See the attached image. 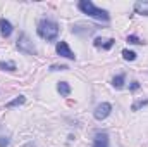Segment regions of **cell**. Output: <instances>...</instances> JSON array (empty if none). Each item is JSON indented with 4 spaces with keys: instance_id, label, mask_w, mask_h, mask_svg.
Returning <instances> with one entry per match:
<instances>
[{
    "instance_id": "cell-8",
    "label": "cell",
    "mask_w": 148,
    "mask_h": 147,
    "mask_svg": "<svg viewBox=\"0 0 148 147\" xmlns=\"http://www.w3.org/2000/svg\"><path fill=\"white\" fill-rule=\"evenodd\" d=\"M114 43H115V40L114 38H109V40H102V38H95V42H93V45L95 47H102V49H105V50H109L114 47Z\"/></svg>"
},
{
    "instance_id": "cell-10",
    "label": "cell",
    "mask_w": 148,
    "mask_h": 147,
    "mask_svg": "<svg viewBox=\"0 0 148 147\" xmlns=\"http://www.w3.org/2000/svg\"><path fill=\"white\" fill-rule=\"evenodd\" d=\"M57 92H59L62 97H67V95L71 94V85H69L67 81H59V85H57Z\"/></svg>"
},
{
    "instance_id": "cell-5",
    "label": "cell",
    "mask_w": 148,
    "mask_h": 147,
    "mask_svg": "<svg viewBox=\"0 0 148 147\" xmlns=\"http://www.w3.org/2000/svg\"><path fill=\"white\" fill-rule=\"evenodd\" d=\"M55 50H57V54H59L60 57H66V59H71V61H74V59H76V54H74L73 50L69 49L67 42H64V40H60V42L57 43Z\"/></svg>"
},
{
    "instance_id": "cell-9",
    "label": "cell",
    "mask_w": 148,
    "mask_h": 147,
    "mask_svg": "<svg viewBox=\"0 0 148 147\" xmlns=\"http://www.w3.org/2000/svg\"><path fill=\"white\" fill-rule=\"evenodd\" d=\"M134 12L141 14V16H148V0H140L134 3Z\"/></svg>"
},
{
    "instance_id": "cell-1",
    "label": "cell",
    "mask_w": 148,
    "mask_h": 147,
    "mask_svg": "<svg viewBox=\"0 0 148 147\" xmlns=\"http://www.w3.org/2000/svg\"><path fill=\"white\" fill-rule=\"evenodd\" d=\"M77 9H79L83 14H86V16L93 17V19L105 21V23H109V21H110V14H109L105 9L97 7V5H95L93 2H90V0H81V2H77Z\"/></svg>"
},
{
    "instance_id": "cell-7",
    "label": "cell",
    "mask_w": 148,
    "mask_h": 147,
    "mask_svg": "<svg viewBox=\"0 0 148 147\" xmlns=\"http://www.w3.org/2000/svg\"><path fill=\"white\" fill-rule=\"evenodd\" d=\"M91 147H109V135L107 133H97Z\"/></svg>"
},
{
    "instance_id": "cell-18",
    "label": "cell",
    "mask_w": 148,
    "mask_h": 147,
    "mask_svg": "<svg viewBox=\"0 0 148 147\" xmlns=\"http://www.w3.org/2000/svg\"><path fill=\"white\" fill-rule=\"evenodd\" d=\"M9 144H10V139L5 135H0V147H7Z\"/></svg>"
},
{
    "instance_id": "cell-15",
    "label": "cell",
    "mask_w": 148,
    "mask_h": 147,
    "mask_svg": "<svg viewBox=\"0 0 148 147\" xmlns=\"http://www.w3.org/2000/svg\"><path fill=\"white\" fill-rule=\"evenodd\" d=\"M126 42H127V43H133V45H141V43H143L136 35H129V37L126 38Z\"/></svg>"
},
{
    "instance_id": "cell-17",
    "label": "cell",
    "mask_w": 148,
    "mask_h": 147,
    "mask_svg": "<svg viewBox=\"0 0 148 147\" xmlns=\"http://www.w3.org/2000/svg\"><path fill=\"white\" fill-rule=\"evenodd\" d=\"M66 69H69V68L64 66V64H60V66H59V64H52V66H50V71H66Z\"/></svg>"
},
{
    "instance_id": "cell-4",
    "label": "cell",
    "mask_w": 148,
    "mask_h": 147,
    "mask_svg": "<svg viewBox=\"0 0 148 147\" xmlns=\"http://www.w3.org/2000/svg\"><path fill=\"white\" fill-rule=\"evenodd\" d=\"M112 112V106L109 102H102V104H98L95 111H93V116H95V119L97 121H103L109 114Z\"/></svg>"
},
{
    "instance_id": "cell-19",
    "label": "cell",
    "mask_w": 148,
    "mask_h": 147,
    "mask_svg": "<svg viewBox=\"0 0 148 147\" xmlns=\"http://www.w3.org/2000/svg\"><path fill=\"white\" fill-rule=\"evenodd\" d=\"M138 88H140V83H138V81H133V83L129 85V90H131V92H134V90H138Z\"/></svg>"
},
{
    "instance_id": "cell-16",
    "label": "cell",
    "mask_w": 148,
    "mask_h": 147,
    "mask_svg": "<svg viewBox=\"0 0 148 147\" xmlns=\"http://www.w3.org/2000/svg\"><path fill=\"white\" fill-rule=\"evenodd\" d=\"M145 106H148V99H147V101H138V102H134L131 109H133V111H138V109H141V107H145Z\"/></svg>"
},
{
    "instance_id": "cell-12",
    "label": "cell",
    "mask_w": 148,
    "mask_h": 147,
    "mask_svg": "<svg viewBox=\"0 0 148 147\" xmlns=\"http://www.w3.org/2000/svg\"><path fill=\"white\" fill-rule=\"evenodd\" d=\"M24 102H26V97H24V95H19V97H16L14 101L7 102V107L10 109V107H16V106H23Z\"/></svg>"
},
{
    "instance_id": "cell-2",
    "label": "cell",
    "mask_w": 148,
    "mask_h": 147,
    "mask_svg": "<svg viewBox=\"0 0 148 147\" xmlns=\"http://www.w3.org/2000/svg\"><path fill=\"white\" fill-rule=\"evenodd\" d=\"M36 33L47 42H53L59 37V24L50 19H41V21H38Z\"/></svg>"
},
{
    "instance_id": "cell-3",
    "label": "cell",
    "mask_w": 148,
    "mask_h": 147,
    "mask_svg": "<svg viewBox=\"0 0 148 147\" xmlns=\"http://www.w3.org/2000/svg\"><path fill=\"white\" fill-rule=\"evenodd\" d=\"M16 47H17V50H19V52L28 54V55H36V52H38L36 47H35V43L29 40V37H28L26 33H21V35H19Z\"/></svg>"
},
{
    "instance_id": "cell-11",
    "label": "cell",
    "mask_w": 148,
    "mask_h": 147,
    "mask_svg": "<svg viewBox=\"0 0 148 147\" xmlns=\"http://www.w3.org/2000/svg\"><path fill=\"white\" fill-rule=\"evenodd\" d=\"M124 81H126V74H117V76L112 78V87L119 90V88L124 87Z\"/></svg>"
},
{
    "instance_id": "cell-14",
    "label": "cell",
    "mask_w": 148,
    "mask_h": 147,
    "mask_svg": "<svg viewBox=\"0 0 148 147\" xmlns=\"http://www.w3.org/2000/svg\"><path fill=\"white\" fill-rule=\"evenodd\" d=\"M122 57H124L126 61H134V59H136V52L124 49V50H122Z\"/></svg>"
},
{
    "instance_id": "cell-6",
    "label": "cell",
    "mask_w": 148,
    "mask_h": 147,
    "mask_svg": "<svg viewBox=\"0 0 148 147\" xmlns=\"http://www.w3.org/2000/svg\"><path fill=\"white\" fill-rule=\"evenodd\" d=\"M12 31H14V28H12L10 21H7L5 17H2V19H0V33H2V37L9 38L12 35Z\"/></svg>"
},
{
    "instance_id": "cell-13",
    "label": "cell",
    "mask_w": 148,
    "mask_h": 147,
    "mask_svg": "<svg viewBox=\"0 0 148 147\" xmlns=\"http://www.w3.org/2000/svg\"><path fill=\"white\" fill-rule=\"evenodd\" d=\"M0 69H3V71H16L17 68L10 61H0Z\"/></svg>"
}]
</instances>
